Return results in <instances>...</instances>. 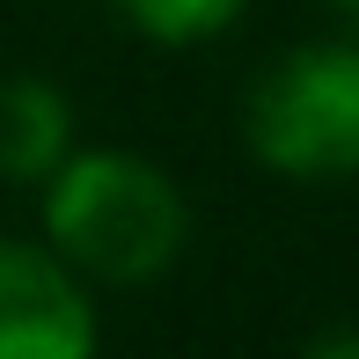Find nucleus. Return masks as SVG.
I'll list each match as a JSON object with an SVG mask.
<instances>
[{
	"label": "nucleus",
	"mask_w": 359,
	"mask_h": 359,
	"mask_svg": "<svg viewBox=\"0 0 359 359\" xmlns=\"http://www.w3.org/2000/svg\"><path fill=\"white\" fill-rule=\"evenodd\" d=\"M147 44H205L235 22L250 0H110Z\"/></svg>",
	"instance_id": "nucleus-5"
},
{
	"label": "nucleus",
	"mask_w": 359,
	"mask_h": 359,
	"mask_svg": "<svg viewBox=\"0 0 359 359\" xmlns=\"http://www.w3.org/2000/svg\"><path fill=\"white\" fill-rule=\"evenodd\" d=\"M242 147L286 184L359 176V37L279 52L242 95Z\"/></svg>",
	"instance_id": "nucleus-2"
},
{
	"label": "nucleus",
	"mask_w": 359,
	"mask_h": 359,
	"mask_svg": "<svg viewBox=\"0 0 359 359\" xmlns=\"http://www.w3.org/2000/svg\"><path fill=\"white\" fill-rule=\"evenodd\" d=\"M37 220L88 286H154L191 242L176 176L133 147H74L37 184Z\"/></svg>",
	"instance_id": "nucleus-1"
},
{
	"label": "nucleus",
	"mask_w": 359,
	"mask_h": 359,
	"mask_svg": "<svg viewBox=\"0 0 359 359\" xmlns=\"http://www.w3.org/2000/svg\"><path fill=\"white\" fill-rule=\"evenodd\" d=\"M74 154V103L44 74L0 81V176L8 184H44Z\"/></svg>",
	"instance_id": "nucleus-4"
},
{
	"label": "nucleus",
	"mask_w": 359,
	"mask_h": 359,
	"mask_svg": "<svg viewBox=\"0 0 359 359\" xmlns=\"http://www.w3.org/2000/svg\"><path fill=\"white\" fill-rule=\"evenodd\" d=\"M330 8H337V22H345L352 37H359V0H330Z\"/></svg>",
	"instance_id": "nucleus-6"
},
{
	"label": "nucleus",
	"mask_w": 359,
	"mask_h": 359,
	"mask_svg": "<svg viewBox=\"0 0 359 359\" xmlns=\"http://www.w3.org/2000/svg\"><path fill=\"white\" fill-rule=\"evenodd\" d=\"M103 345L88 279L52 242L0 235V359H88Z\"/></svg>",
	"instance_id": "nucleus-3"
}]
</instances>
